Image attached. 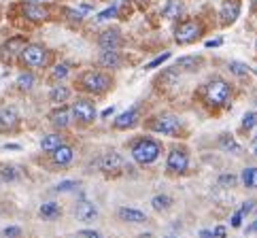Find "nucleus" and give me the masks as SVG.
Here are the masks:
<instances>
[{
	"instance_id": "f257e3e1",
	"label": "nucleus",
	"mask_w": 257,
	"mask_h": 238,
	"mask_svg": "<svg viewBox=\"0 0 257 238\" xmlns=\"http://www.w3.org/2000/svg\"><path fill=\"white\" fill-rule=\"evenodd\" d=\"M77 85L87 91V94H104V91L113 85V79L106 75V72L100 70H85L83 75L79 77Z\"/></svg>"
},
{
	"instance_id": "f03ea898",
	"label": "nucleus",
	"mask_w": 257,
	"mask_h": 238,
	"mask_svg": "<svg viewBox=\"0 0 257 238\" xmlns=\"http://www.w3.org/2000/svg\"><path fill=\"white\" fill-rule=\"evenodd\" d=\"M160 153H162L160 143L153 141V139H141V141H136L134 147H132V158L139 164H143V166L153 164L160 158Z\"/></svg>"
},
{
	"instance_id": "7ed1b4c3",
	"label": "nucleus",
	"mask_w": 257,
	"mask_h": 238,
	"mask_svg": "<svg viewBox=\"0 0 257 238\" xmlns=\"http://www.w3.org/2000/svg\"><path fill=\"white\" fill-rule=\"evenodd\" d=\"M229 94H232V87H229V83L223 79H210L204 87L206 104H210V106H223L227 102Z\"/></svg>"
},
{
	"instance_id": "20e7f679",
	"label": "nucleus",
	"mask_w": 257,
	"mask_h": 238,
	"mask_svg": "<svg viewBox=\"0 0 257 238\" xmlns=\"http://www.w3.org/2000/svg\"><path fill=\"white\" fill-rule=\"evenodd\" d=\"M20 58L22 62L26 64V66H30V68H43V66H47L49 64V51L43 47V45H24V49L20 51Z\"/></svg>"
},
{
	"instance_id": "39448f33",
	"label": "nucleus",
	"mask_w": 257,
	"mask_h": 238,
	"mask_svg": "<svg viewBox=\"0 0 257 238\" xmlns=\"http://www.w3.org/2000/svg\"><path fill=\"white\" fill-rule=\"evenodd\" d=\"M202 32H204V28H202V24L196 22V20H187L177 26V30H174V41H177L179 45H189L198 41Z\"/></svg>"
},
{
	"instance_id": "423d86ee",
	"label": "nucleus",
	"mask_w": 257,
	"mask_h": 238,
	"mask_svg": "<svg viewBox=\"0 0 257 238\" xmlns=\"http://www.w3.org/2000/svg\"><path fill=\"white\" fill-rule=\"evenodd\" d=\"M147 126H149V130H153V132L174 136V134H179V130H181V119H179V117H174V115L164 113V115L153 117Z\"/></svg>"
},
{
	"instance_id": "0eeeda50",
	"label": "nucleus",
	"mask_w": 257,
	"mask_h": 238,
	"mask_svg": "<svg viewBox=\"0 0 257 238\" xmlns=\"http://www.w3.org/2000/svg\"><path fill=\"white\" fill-rule=\"evenodd\" d=\"M70 115L77 119V122H81V124H91L96 119V106H94V102L91 100H87V98H77L75 102H72V108H70Z\"/></svg>"
},
{
	"instance_id": "6e6552de",
	"label": "nucleus",
	"mask_w": 257,
	"mask_h": 238,
	"mask_svg": "<svg viewBox=\"0 0 257 238\" xmlns=\"http://www.w3.org/2000/svg\"><path fill=\"white\" fill-rule=\"evenodd\" d=\"M189 166V153L187 149L177 147L168 153V162H166V170L172 172V175H183Z\"/></svg>"
},
{
	"instance_id": "1a4fd4ad",
	"label": "nucleus",
	"mask_w": 257,
	"mask_h": 238,
	"mask_svg": "<svg viewBox=\"0 0 257 238\" xmlns=\"http://www.w3.org/2000/svg\"><path fill=\"white\" fill-rule=\"evenodd\" d=\"M238 15H240V0H225L223 7H221V13H219V17H221V24L223 26H232Z\"/></svg>"
},
{
	"instance_id": "9d476101",
	"label": "nucleus",
	"mask_w": 257,
	"mask_h": 238,
	"mask_svg": "<svg viewBox=\"0 0 257 238\" xmlns=\"http://www.w3.org/2000/svg\"><path fill=\"white\" fill-rule=\"evenodd\" d=\"M20 124V115H17L15 106H7L0 111V132H11Z\"/></svg>"
},
{
	"instance_id": "9b49d317",
	"label": "nucleus",
	"mask_w": 257,
	"mask_h": 238,
	"mask_svg": "<svg viewBox=\"0 0 257 238\" xmlns=\"http://www.w3.org/2000/svg\"><path fill=\"white\" fill-rule=\"evenodd\" d=\"M121 43H123V39H121V32L119 30H104L98 39V45L102 49H119Z\"/></svg>"
},
{
	"instance_id": "f8f14e48",
	"label": "nucleus",
	"mask_w": 257,
	"mask_h": 238,
	"mask_svg": "<svg viewBox=\"0 0 257 238\" xmlns=\"http://www.w3.org/2000/svg\"><path fill=\"white\" fill-rule=\"evenodd\" d=\"M139 108H127L125 113H121L117 119H115V128L117 130H130V128H134L136 124H139Z\"/></svg>"
},
{
	"instance_id": "ddd939ff",
	"label": "nucleus",
	"mask_w": 257,
	"mask_h": 238,
	"mask_svg": "<svg viewBox=\"0 0 257 238\" xmlns=\"http://www.w3.org/2000/svg\"><path fill=\"white\" fill-rule=\"evenodd\" d=\"M24 15L28 17L30 22H47L49 20V11L43 5H26L24 7Z\"/></svg>"
},
{
	"instance_id": "4468645a",
	"label": "nucleus",
	"mask_w": 257,
	"mask_h": 238,
	"mask_svg": "<svg viewBox=\"0 0 257 238\" xmlns=\"http://www.w3.org/2000/svg\"><path fill=\"white\" fill-rule=\"evenodd\" d=\"M98 166H100V170H104V172L119 170V168L123 166V158H121L119 153H106V155H102V158H100Z\"/></svg>"
},
{
	"instance_id": "2eb2a0df",
	"label": "nucleus",
	"mask_w": 257,
	"mask_h": 238,
	"mask_svg": "<svg viewBox=\"0 0 257 238\" xmlns=\"http://www.w3.org/2000/svg\"><path fill=\"white\" fill-rule=\"evenodd\" d=\"M117 215H119L121 221H127V223H145L147 221V215L143 213V210H139V208H127V206H123V208L117 210Z\"/></svg>"
},
{
	"instance_id": "dca6fc26",
	"label": "nucleus",
	"mask_w": 257,
	"mask_h": 238,
	"mask_svg": "<svg viewBox=\"0 0 257 238\" xmlns=\"http://www.w3.org/2000/svg\"><path fill=\"white\" fill-rule=\"evenodd\" d=\"M183 11H185L183 0H168V3L162 7V17H166V20H179Z\"/></svg>"
},
{
	"instance_id": "f3484780",
	"label": "nucleus",
	"mask_w": 257,
	"mask_h": 238,
	"mask_svg": "<svg viewBox=\"0 0 257 238\" xmlns=\"http://www.w3.org/2000/svg\"><path fill=\"white\" fill-rule=\"evenodd\" d=\"M96 215H98V208L91 204V202H87V200L79 202L77 208H75V217L79 219V221H91Z\"/></svg>"
},
{
	"instance_id": "a211bd4d",
	"label": "nucleus",
	"mask_w": 257,
	"mask_h": 238,
	"mask_svg": "<svg viewBox=\"0 0 257 238\" xmlns=\"http://www.w3.org/2000/svg\"><path fill=\"white\" fill-rule=\"evenodd\" d=\"M51 158L58 166H66V164H70L72 158H75V151H72V147H68V145H60L56 151H51Z\"/></svg>"
},
{
	"instance_id": "6ab92c4d",
	"label": "nucleus",
	"mask_w": 257,
	"mask_h": 238,
	"mask_svg": "<svg viewBox=\"0 0 257 238\" xmlns=\"http://www.w3.org/2000/svg\"><path fill=\"white\" fill-rule=\"evenodd\" d=\"M202 64H204V60H202V56H185V58H179L177 60V68L179 70H185V72H196Z\"/></svg>"
},
{
	"instance_id": "aec40b11",
	"label": "nucleus",
	"mask_w": 257,
	"mask_h": 238,
	"mask_svg": "<svg viewBox=\"0 0 257 238\" xmlns=\"http://www.w3.org/2000/svg\"><path fill=\"white\" fill-rule=\"evenodd\" d=\"M49 119H51V124L56 126V128L64 130V128L70 126V111H68L66 106H60V108H56V111L49 115Z\"/></svg>"
},
{
	"instance_id": "412c9836",
	"label": "nucleus",
	"mask_w": 257,
	"mask_h": 238,
	"mask_svg": "<svg viewBox=\"0 0 257 238\" xmlns=\"http://www.w3.org/2000/svg\"><path fill=\"white\" fill-rule=\"evenodd\" d=\"M100 64L104 68H119L121 66V56H119L117 49H104L100 53Z\"/></svg>"
},
{
	"instance_id": "4be33fe9",
	"label": "nucleus",
	"mask_w": 257,
	"mask_h": 238,
	"mask_svg": "<svg viewBox=\"0 0 257 238\" xmlns=\"http://www.w3.org/2000/svg\"><path fill=\"white\" fill-rule=\"evenodd\" d=\"M60 145H64V139H62L60 134H47V136H43V141H41L43 151H47V153L56 151Z\"/></svg>"
},
{
	"instance_id": "5701e85b",
	"label": "nucleus",
	"mask_w": 257,
	"mask_h": 238,
	"mask_svg": "<svg viewBox=\"0 0 257 238\" xmlns=\"http://www.w3.org/2000/svg\"><path fill=\"white\" fill-rule=\"evenodd\" d=\"M68 98H70V89L66 85H56L49 91V100L51 102H56V104H64Z\"/></svg>"
},
{
	"instance_id": "b1692460",
	"label": "nucleus",
	"mask_w": 257,
	"mask_h": 238,
	"mask_svg": "<svg viewBox=\"0 0 257 238\" xmlns=\"http://www.w3.org/2000/svg\"><path fill=\"white\" fill-rule=\"evenodd\" d=\"M219 147H221L223 151H227V153H240L242 151V147L234 141V136H229V134L219 136Z\"/></svg>"
},
{
	"instance_id": "393cba45",
	"label": "nucleus",
	"mask_w": 257,
	"mask_h": 238,
	"mask_svg": "<svg viewBox=\"0 0 257 238\" xmlns=\"http://www.w3.org/2000/svg\"><path fill=\"white\" fill-rule=\"evenodd\" d=\"M24 45H26V43H24L22 36H15V39L9 41L0 51H3V56H7V53H9V58H11V56H15V53H20V51L24 49Z\"/></svg>"
},
{
	"instance_id": "a878e982",
	"label": "nucleus",
	"mask_w": 257,
	"mask_h": 238,
	"mask_svg": "<svg viewBox=\"0 0 257 238\" xmlns=\"http://www.w3.org/2000/svg\"><path fill=\"white\" fill-rule=\"evenodd\" d=\"M39 213H41L43 219H49V221H53V219H58V217L62 215V208H60L56 202H47V204L41 206Z\"/></svg>"
},
{
	"instance_id": "bb28decb",
	"label": "nucleus",
	"mask_w": 257,
	"mask_h": 238,
	"mask_svg": "<svg viewBox=\"0 0 257 238\" xmlns=\"http://www.w3.org/2000/svg\"><path fill=\"white\" fill-rule=\"evenodd\" d=\"M240 179H242V183H244V187L257 189V168H244Z\"/></svg>"
},
{
	"instance_id": "cd10ccee",
	"label": "nucleus",
	"mask_w": 257,
	"mask_h": 238,
	"mask_svg": "<svg viewBox=\"0 0 257 238\" xmlns=\"http://www.w3.org/2000/svg\"><path fill=\"white\" fill-rule=\"evenodd\" d=\"M17 87H20L22 91H28L34 87V75L32 72H22L20 77H17Z\"/></svg>"
},
{
	"instance_id": "c85d7f7f",
	"label": "nucleus",
	"mask_w": 257,
	"mask_h": 238,
	"mask_svg": "<svg viewBox=\"0 0 257 238\" xmlns=\"http://www.w3.org/2000/svg\"><path fill=\"white\" fill-rule=\"evenodd\" d=\"M151 204H153L155 210H166V208H170V204H172V198H170V196H155V198L151 200Z\"/></svg>"
},
{
	"instance_id": "c756f323",
	"label": "nucleus",
	"mask_w": 257,
	"mask_h": 238,
	"mask_svg": "<svg viewBox=\"0 0 257 238\" xmlns=\"http://www.w3.org/2000/svg\"><path fill=\"white\" fill-rule=\"evenodd\" d=\"M68 72H70L68 64H58V66L53 68V72H51V79H53V81H62V79L68 77Z\"/></svg>"
},
{
	"instance_id": "7c9ffc66",
	"label": "nucleus",
	"mask_w": 257,
	"mask_h": 238,
	"mask_svg": "<svg viewBox=\"0 0 257 238\" xmlns=\"http://www.w3.org/2000/svg\"><path fill=\"white\" fill-rule=\"evenodd\" d=\"M229 70H232L234 75H238V77H244V75H249L251 72V68L246 66V64H242V62H229Z\"/></svg>"
},
{
	"instance_id": "2f4dec72",
	"label": "nucleus",
	"mask_w": 257,
	"mask_h": 238,
	"mask_svg": "<svg viewBox=\"0 0 257 238\" xmlns=\"http://www.w3.org/2000/svg\"><path fill=\"white\" fill-rule=\"evenodd\" d=\"M257 126V113H244L242 117V128L244 130H251V128Z\"/></svg>"
},
{
	"instance_id": "473e14b6",
	"label": "nucleus",
	"mask_w": 257,
	"mask_h": 238,
	"mask_svg": "<svg viewBox=\"0 0 257 238\" xmlns=\"http://www.w3.org/2000/svg\"><path fill=\"white\" fill-rule=\"evenodd\" d=\"M236 177L234 175H221L219 177V185H223V187H234L236 185Z\"/></svg>"
},
{
	"instance_id": "72a5a7b5",
	"label": "nucleus",
	"mask_w": 257,
	"mask_h": 238,
	"mask_svg": "<svg viewBox=\"0 0 257 238\" xmlns=\"http://www.w3.org/2000/svg\"><path fill=\"white\" fill-rule=\"evenodd\" d=\"M77 187H79L77 181H62L56 189H58V191H72V189H77Z\"/></svg>"
},
{
	"instance_id": "f704fd0d",
	"label": "nucleus",
	"mask_w": 257,
	"mask_h": 238,
	"mask_svg": "<svg viewBox=\"0 0 257 238\" xmlns=\"http://www.w3.org/2000/svg\"><path fill=\"white\" fill-rule=\"evenodd\" d=\"M117 15V7H111V9H106V11H102L98 15V22H104V20H111V17Z\"/></svg>"
},
{
	"instance_id": "c9c22d12",
	"label": "nucleus",
	"mask_w": 257,
	"mask_h": 238,
	"mask_svg": "<svg viewBox=\"0 0 257 238\" xmlns=\"http://www.w3.org/2000/svg\"><path fill=\"white\" fill-rule=\"evenodd\" d=\"M0 175H3V179L5 181H13L17 175H15V168H11V166H3V170H0Z\"/></svg>"
},
{
	"instance_id": "e433bc0d",
	"label": "nucleus",
	"mask_w": 257,
	"mask_h": 238,
	"mask_svg": "<svg viewBox=\"0 0 257 238\" xmlns=\"http://www.w3.org/2000/svg\"><path fill=\"white\" fill-rule=\"evenodd\" d=\"M170 58V53L166 51V53H162V56L160 58H155L153 62H149V64H147V68H155V66H160V64H164V62H166Z\"/></svg>"
},
{
	"instance_id": "4c0bfd02",
	"label": "nucleus",
	"mask_w": 257,
	"mask_h": 238,
	"mask_svg": "<svg viewBox=\"0 0 257 238\" xmlns=\"http://www.w3.org/2000/svg\"><path fill=\"white\" fill-rule=\"evenodd\" d=\"M253 208H255V200H246V202H242V206H240V213L242 215H249Z\"/></svg>"
},
{
	"instance_id": "58836bf2",
	"label": "nucleus",
	"mask_w": 257,
	"mask_h": 238,
	"mask_svg": "<svg viewBox=\"0 0 257 238\" xmlns=\"http://www.w3.org/2000/svg\"><path fill=\"white\" fill-rule=\"evenodd\" d=\"M77 238H102L98 232H94V230H83V232H79L77 234Z\"/></svg>"
},
{
	"instance_id": "ea45409f",
	"label": "nucleus",
	"mask_w": 257,
	"mask_h": 238,
	"mask_svg": "<svg viewBox=\"0 0 257 238\" xmlns=\"http://www.w3.org/2000/svg\"><path fill=\"white\" fill-rule=\"evenodd\" d=\"M242 217H244V215L240 213V210H238V213H234V215H232V227H240V225H242Z\"/></svg>"
},
{
	"instance_id": "a19ab883",
	"label": "nucleus",
	"mask_w": 257,
	"mask_h": 238,
	"mask_svg": "<svg viewBox=\"0 0 257 238\" xmlns=\"http://www.w3.org/2000/svg\"><path fill=\"white\" fill-rule=\"evenodd\" d=\"M3 234H5V236H20L22 230H20V227H5Z\"/></svg>"
},
{
	"instance_id": "79ce46f5",
	"label": "nucleus",
	"mask_w": 257,
	"mask_h": 238,
	"mask_svg": "<svg viewBox=\"0 0 257 238\" xmlns=\"http://www.w3.org/2000/svg\"><path fill=\"white\" fill-rule=\"evenodd\" d=\"M213 236H215V238H225V227H223V225H217L215 232H213Z\"/></svg>"
},
{
	"instance_id": "37998d69",
	"label": "nucleus",
	"mask_w": 257,
	"mask_h": 238,
	"mask_svg": "<svg viewBox=\"0 0 257 238\" xmlns=\"http://www.w3.org/2000/svg\"><path fill=\"white\" fill-rule=\"evenodd\" d=\"M221 45V39H217V41H206V47H219Z\"/></svg>"
},
{
	"instance_id": "c03bdc74",
	"label": "nucleus",
	"mask_w": 257,
	"mask_h": 238,
	"mask_svg": "<svg viewBox=\"0 0 257 238\" xmlns=\"http://www.w3.org/2000/svg\"><path fill=\"white\" fill-rule=\"evenodd\" d=\"M200 238H215V236H213V232H208V230H202V232H200Z\"/></svg>"
},
{
	"instance_id": "a18cd8bd",
	"label": "nucleus",
	"mask_w": 257,
	"mask_h": 238,
	"mask_svg": "<svg viewBox=\"0 0 257 238\" xmlns=\"http://www.w3.org/2000/svg\"><path fill=\"white\" fill-rule=\"evenodd\" d=\"M246 232H249V234H255V232H257V221H255V223H251L249 227H246Z\"/></svg>"
},
{
	"instance_id": "49530a36",
	"label": "nucleus",
	"mask_w": 257,
	"mask_h": 238,
	"mask_svg": "<svg viewBox=\"0 0 257 238\" xmlns=\"http://www.w3.org/2000/svg\"><path fill=\"white\" fill-rule=\"evenodd\" d=\"M113 113H115V108L111 106V108H106V111L102 113V117H108V115H113Z\"/></svg>"
},
{
	"instance_id": "de8ad7c7",
	"label": "nucleus",
	"mask_w": 257,
	"mask_h": 238,
	"mask_svg": "<svg viewBox=\"0 0 257 238\" xmlns=\"http://www.w3.org/2000/svg\"><path fill=\"white\" fill-rule=\"evenodd\" d=\"M136 3H139V5H147V3H149V0H136Z\"/></svg>"
},
{
	"instance_id": "09e8293b",
	"label": "nucleus",
	"mask_w": 257,
	"mask_h": 238,
	"mask_svg": "<svg viewBox=\"0 0 257 238\" xmlns=\"http://www.w3.org/2000/svg\"><path fill=\"white\" fill-rule=\"evenodd\" d=\"M255 49H257V41H255Z\"/></svg>"
},
{
	"instance_id": "8fccbe9b",
	"label": "nucleus",
	"mask_w": 257,
	"mask_h": 238,
	"mask_svg": "<svg viewBox=\"0 0 257 238\" xmlns=\"http://www.w3.org/2000/svg\"><path fill=\"white\" fill-rule=\"evenodd\" d=\"M255 155H257V147H255Z\"/></svg>"
},
{
	"instance_id": "3c124183",
	"label": "nucleus",
	"mask_w": 257,
	"mask_h": 238,
	"mask_svg": "<svg viewBox=\"0 0 257 238\" xmlns=\"http://www.w3.org/2000/svg\"><path fill=\"white\" fill-rule=\"evenodd\" d=\"M168 238H174V236H168Z\"/></svg>"
},
{
	"instance_id": "603ef678",
	"label": "nucleus",
	"mask_w": 257,
	"mask_h": 238,
	"mask_svg": "<svg viewBox=\"0 0 257 238\" xmlns=\"http://www.w3.org/2000/svg\"><path fill=\"white\" fill-rule=\"evenodd\" d=\"M75 238H77V236H75Z\"/></svg>"
}]
</instances>
